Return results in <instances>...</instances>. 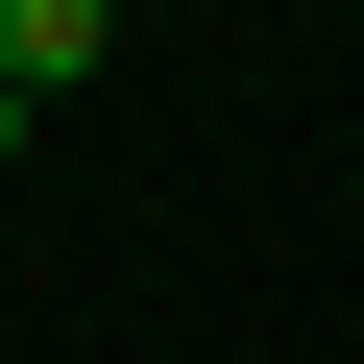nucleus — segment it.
<instances>
[{
	"label": "nucleus",
	"instance_id": "2",
	"mask_svg": "<svg viewBox=\"0 0 364 364\" xmlns=\"http://www.w3.org/2000/svg\"><path fill=\"white\" fill-rule=\"evenodd\" d=\"M25 122H49V97H25V73H0V170H25Z\"/></svg>",
	"mask_w": 364,
	"mask_h": 364
},
{
	"label": "nucleus",
	"instance_id": "1",
	"mask_svg": "<svg viewBox=\"0 0 364 364\" xmlns=\"http://www.w3.org/2000/svg\"><path fill=\"white\" fill-rule=\"evenodd\" d=\"M97 49H122V25H97V0H0V73H25V97H73Z\"/></svg>",
	"mask_w": 364,
	"mask_h": 364
}]
</instances>
